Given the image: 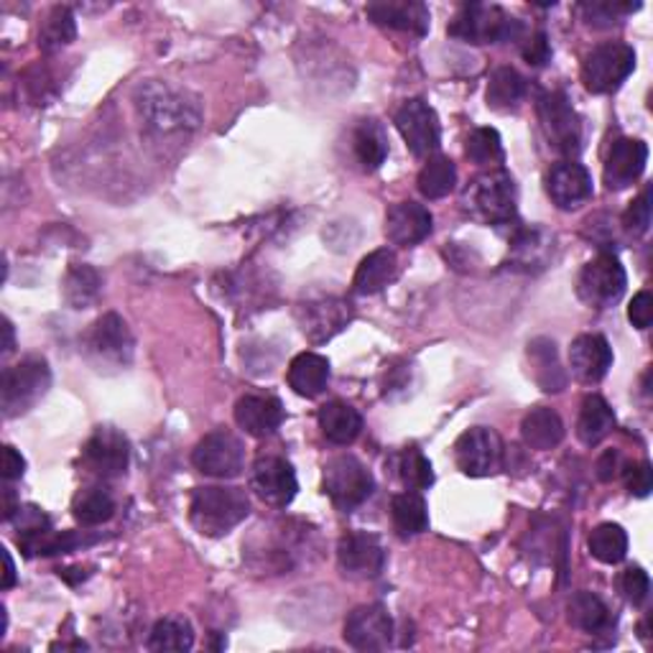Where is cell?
<instances>
[{
  "label": "cell",
  "mask_w": 653,
  "mask_h": 653,
  "mask_svg": "<svg viewBox=\"0 0 653 653\" xmlns=\"http://www.w3.org/2000/svg\"><path fill=\"white\" fill-rule=\"evenodd\" d=\"M250 513V501L240 488L207 485L194 490L190 501V521L202 536L217 538L231 534Z\"/></svg>",
  "instance_id": "1"
},
{
  "label": "cell",
  "mask_w": 653,
  "mask_h": 653,
  "mask_svg": "<svg viewBox=\"0 0 653 653\" xmlns=\"http://www.w3.org/2000/svg\"><path fill=\"white\" fill-rule=\"evenodd\" d=\"M138 108L146 126L157 133H179V130L200 126V105L190 100L186 93L161 85V82H149L138 89Z\"/></svg>",
  "instance_id": "2"
},
{
  "label": "cell",
  "mask_w": 653,
  "mask_h": 653,
  "mask_svg": "<svg viewBox=\"0 0 653 653\" xmlns=\"http://www.w3.org/2000/svg\"><path fill=\"white\" fill-rule=\"evenodd\" d=\"M447 31L449 36L468 44H503V41H518L524 34V23L505 13L501 6L468 3L457 11Z\"/></svg>",
  "instance_id": "3"
},
{
  "label": "cell",
  "mask_w": 653,
  "mask_h": 653,
  "mask_svg": "<svg viewBox=\"0 0 653 653\" xmlns=\"http://www.w3.org/2000/svg\"><path fill=\"white\" fill-rule=\"evenodd\" d=\"M49 386H52V371L44 357H26L19 365L6 367L0 381V408L6 419H15L34 408L46 396Z\"/></svg>",
  "instance_id": "4"
},
{
  "label": "cell",
  "mask_w": 653,
  "mask_h": 653,
  "mask_svg": "<svg viewBox=\"0 0 653 653\" xmlns=\"http://www.w3.org/2000/svg\"><path fill=\"white\" fill-rule=\"evenodd\" d=\"M82 347H85L87 361L97 371H122L133 361L136 342L128 330V322L120 314L108 312L89 326Z\"/></svg>",
  "instance_id": "5"
},
{
  "label": "cell",
  "mask_w": 653,
  "mask_h": 653,
  "mask_svg": "<svg viewBox=\"0 0 653 653\" xmlns=\"http://www.w3.org/2000/svg\"><path fill=\"white\" fill-rule=\"evenodd\" d=\"M516 182L505 169L478 176L468 190V207L488 225H511L516 220Z\"/></svg>",
  "instance_id": "6"
},
{
  "label": "cell",
  "mask_w": 653,
  "mask_h": 653,
  "mask_svg": "<svg viewBox=\"0 0 653 653\" xmlns=\"http://www.w3.org/2000/svg\"><path fill=\"white\" fill-rule=\"evenodd\" d=\"M324 493L340 511H353L373 495V472L353 454H338L324 464Z\"/></svg>",
  "instance_id": "7"
},
{
  "label": "cell",
  "mask_w": 653,
  "mask_h": 653,
  "mask_svg": "<svg viewBox=\"0 0 653 653\" xmlns=\"http://www.w3.org/2000/svg\"><path fill=\"white\" fill-rule=\"evenodd\" d=\"M635 69L633 46L608 41L595 46L582 62V82L592 95H608L623 85Z\"/></svg>",
  "instance_id": "8"
},
{
  "label": "cell",
  "mask_w": 653,
  "mask_h": 653,
  "mask_svg": "<svg viewBox=\"0 0 653 653\" xmlns=\"http://www.w3.org/2000/svg\"><path fill=\"white\" fill-rule=\"evenodd\" d=\"M546 141L557 153L577 157L582 149V122L565 93H544L536 103Z\"/></svg>",
  "instance_id": "9"
},
{
  "label": "cell",
  "mask_w": 653,
  "mask_h": 653,
  "mask_svg": "<svg viewBox=\"0 0 653 653\" xmlns=\"http://www.w3.org/2000/svg\"><path fill=\"white\" fill-rule=\"evenodd\" d=\"M628 286L625 268L612 253H600L577 276V297L595 309L612 307Z\"/></svg>",
  "instance_id": "10"
},
{
  "label": "cell",
  "mask_w": 653,
  "mask_h": 653,
  "mask_svg": "<svg viewBox=\"0 0 653 653\" xmlns=\"http://www.w3.org/2000/svg\"><path fill=\"white\" fill-rule=\"evenodd\" d=\"M394 122L398 133L404 136L408 151H411L416 159H427L439 149L442 126H439L435 108H431L427 100H421V97L406 100L402 108H398Z\"/></svg>",
  "instance_id": "11"
},
{
  "label": "cell",
  "mask_w": 653,
  "mask_h": 653,
  "mask_svg": "<svg viewBox=\"0 0 653 653\" xmlns=\"http://www.w3.org/2000/svg\"><path fill=\"white\" fill-rule=\"evenodd\" d=\"M194 468L210 478H238L245 464V447L231 431H210L192 452Z\"/></svg>",
  "instance_id": "12"
},
{
  "label": "cell",
  "mask_w": 653,
  "mask_h": 653,
  "mask_svg": "<svg viewBox=\"0 0 653 653\" xmlns=\"http://www.w3.org/2000/svg\"><path fill=\"white\" fill-rule=\"evenodd\" d=\"M454 460L468 478H488L501 470L503 445L501 437L488 427H472L457 439Z\"/></svg>",
  "instance_id": "13"
},
{
  "label": "cell",
  "mask_w": 653,
  "mask_h": 653,
  "mask_svg": "<svg viewBox=\"0 0 653 653\" xmlns=\"http://www.w3.org/2000/svg\"><path fill=\"white\" fill-rule=\"evenodd\" d=\"M130 462V445L116 427H97L85 445V464L103 480L122 478Z\"/></svg>",
  "instance_id": "14"
},
{
  "label": "cell",
  "mask_w": 653,
  "mask_h": 653,
  "mask_svg": "<svg viewBox=\"0 0 653 653\" xmlns=\"http://www.w3.org/2000/svg\"><path fill=\"white\" fill-rule=\"evenodd\" d=\"M394 639V620L383 606H361L345 620V641L355 651H386Z\"/></svg>",
  "instance_id": "15"
},
{
  "label": "cell",
  "mask_w": 653,
  "mask_h": 653,
  "mask_svg": "<svg viewBox=\"0 0 653 653\" xmlns=\"http://www.w3.org/2000/svg\"><path fill=\"white\" fill-rule=\"evenodd\" d=\"M250 483H253V490H256L268 505H276V509L289 505L293 497H297V490H299L297 472H293V468L283 460V457H276V454L258 457L256 464H253Z\"/></svg>",
  "instance_id": "16"
},
{
  "label": "cell",
  "mask_w": 653,
  "mask_h": 653,
  "mask_svg": "<svg viewBox=\"0 0 653 653\" xmlns=\"http://www.w3.org/2000/svg\"><path fill=\"white\" fill-rule=\"evenodd\" d=\"M338 561L340 569L347 577L371 579L378 577L386 565V549H383L381 538L365 531H353V534L342 536L338 546Z\"/></svg>",
  "instance_id": "17"
},
{
  "label": "cell",
  "mask_w": 653,
  "mask_h": 653,
  "mask_svg": "<svg viewBox=\"0 0 653 653\" xmlns=\"http://www.w3.org/2000/svg\"><path fill=\"white\" fill-rule=\"evenodd\" d=\"M592 174L577 161L554 163L546 174V194L559 210L582 207L592 197Z\"/></svg>",
  "instance_id": "18"
},
{
  "label": "cell",
  "mask_w": 653,
  "mask_h": 653,
  "mask_svg": "<svg viewBox=\"0 0 653 653\" xmlns=\"http://www.w3.org/2000/svg\"><path fill=\"white\" fill-rule=\"evenodd\" d=\"M299 322L301 332H304L309 340L326 342L353 322V307H350V301L334 297L309 301V304L299 309Z\"/></svg>",
  "instance_id": "19"
},
{
  "label": "cell",
  "mask_w": 653,
  "mask_h": 653,
  "mask_svg": "<svg viewBox=\"0 0 653 653\" xmlns=\"http://www.w3.org/2000/svg\"><path fill=\"white\" fill-rule=\"evenodd\" d=\"M367 19L383 29L404 31V34L424 36L429 31V8L419 0H381L367 6Z\"/></svg>",
  "instance_id": "20"
},
{
  "label": "cell",
  "mask_w": 653,
  "mask_h": 653,
  "mask_svg": "<svg viewBox=\"0 0 653 653\" xmlns=\"http://www.w3.org/2000/svg\"><path fill=\"white\" fill-rule=\"evenodd\" d=\"M649 163V146L639 138H620L612 143L606 159V184L608 190H625L635 179H641Z\"/></svg>",
  "instance_id": "21"
},
{
  "label": "cell",
  "mask_w": 653,
  "mask_h": 653,
  "mask_svg": "<svg viewBox=\"0 0 653 653\" xmlns=\"http://www.w3.org/2000/svg\"><path fill=\"white\" fill-rule=\"evenodd\" d=\"M612 365V347L602 334H579L569 347V367L582 383H600Z\"/></svg>",
  "instance_id": "22"
},
{
  "label": "cell",
  "mask_w": 653,
  "mask_h": 653,
  "mask_svg": "<svg viewBox=\"0 0 653 653\" xmlns=\"http://www.w3.org/2000/svg\"><path fill=\"white\" fill-rule=\"evenodd\" d=\"M283 404L268 394H248L235 404V421L250 437H268L283 424Z\"/></svg>",
  "instance_id": "23"
},
{
  "label": "cell",
  "mask_w": 653,
  "mask_h": 653,
  "mask_svg": "<svg viewBox=\"0 0 653 653\" xmlns=\"http://www.w3.org/2000/svg\"><path fill=\"white\" fill-rule=\"evenodd\" d=\"M431 212L419 202H398L386 212V238L394 245H416L431 235Z\"/></svg>",
  "instance_id": "24"
},
{
  "label": "cell",
  "mask_w": 653,
  "mask_h": 653,
  "mask_svg": "<svg viewBox=\"0 0 653 653\" xmlns=\"http://www.w3.org/2000/svg\"><path fill=\"white\" fill-rule=\"evenodd\" d=\"M398 279V258L390 248H378L361 260L357 266L355 279H353V291L361 293V297H373L386 289Z\"/></svg>",
  "instance_id": "25"
},
{
  "label": "cell",
  "mask_w": 653,
  "mask_h": 653,
  "mask_svg": "<svg viewBox=\"0 0 653 653\" xmlns=\"http://www.w3.org/2000/svg\"><path fill=\"white\" fill-rule=\"evenodd\" d=\"M320 429L326 442L347 447L363 431V416L345 402H330L320 408Z\"/></svg>",
  "instance_id": "26"
},
{
  "label": "cell",
  "mask_w": 653,
  "mask_h": 653,
  "mask_svg": "<svg viewBox=\"0 0 653 653\" xmlns=\"http://www.w3.org/2000/svg\"><path fill=\"white\" fill-rule=\"evenodd\" d=\"M330 383V361L317 353H301L289 365V386L297 396L317 398Z\"/></svg>",
  "instance_id": "27"
},
{
  "label": "cell",
  "mask_w": 653,
  "mask_h": 653,
  "mask_svg": "<svg viewBox=\"0 0 653 653\" xmlns=\"http://www.w3.org/2000/svg\"><path fill=\"white\" fill-rule=\"evenodd\" d=\"M521 435H524V442L528 447L546 452V449L561 445V439H565V421H561V416L554 408L538 406L526 414L524 424H521Z\"/></svg>",
  "instance_id": "28"
},
{
  "label": "cell",
  "mask_w": 653,
  "mask_h": 653,
  "mask_svg": "<svg viewBox=\"0 0 653 653\" xmlns=\"http://www.w3.org/2000/svg\"><path fill=\"white\" fill-rule=\"evenodd\" d=\"M615 427V414L602 396H587L579 408L577 437L587 447H598Z\"/></svg>",
  "instance_id": "29"
},
{
  "label": "cell",
  "mask_w": 653,
  "mask_h": 653,
  "mask_svg": "<svg viewBox=\"0 0 653 653\" xmlns=\"http://www.w3.org/2000/svg\"><path fill=\"white\" fill-rule=\"evenodd\" d=\"M528 361L534 365L536 383L546 394H559V390L567 386V375L561 371L557 345H554L552 340L538 338L534 342H528Z\"/></svg>",
  "instance_id": "30"
},
{
  "label": "cell",
  "mask_w": 653,
  "mask_h": 653,
  "mask_svg": "<svg viewBox=\"0 0 653 653\" xmlns=\"http://www.w3.org/2000/svg\"><path fill=\"white\" fill-rule=\"evenodd\" d=\"M353 151L363 171H375L388 157V138L378 120H361L353 130Z\"/></svg>",
  "instance_id": "31"
},
{
  "label": "cell",
  "mask_w": 653,
  "mask_h": 653,
  "mask_svg": "<svg viewBox=\"0 0 653 653\" xmlns=\"http://www.w3.org/2000/svg\"><path fill=\"white\" fill-rule=\"evenodd\" d=\"M103 293V276L97 268L87 264L69 266L64 276V299L72 309H89L100 299Z\"/></svg>",
  "instance_id": "32"
},
{
  "label": "cell",
  "mask_w": 653,
  "mask_h": 653,
  "mask_svg": "<svg viewBox=\"0 0 653 653\" xmlns=\"http://www.w3.org/2000/svg\"><path fill=\"white\" fill-rule=\"evenodd\" d=\"M390 518H394V526L402 536H419L429 528L427 501L416 490L398 493L390 501Z\"/></svg>",
  "instance_id": "33"
},
{
  "label": "cell",
  "mask_w": 653,
  "mask_h": 653,
  "mask_svg": "<svg viewBox=\"0 0 653 653\" xmlns=\"http://www.w3.org/2000/svg\"><path fill=\"white\" fill-rule=\"evenodd\" d=\"M526 95V79L513 67H497L488 79V105L497 113L516 110Z\"/></svg>",
  "instance_id": "34"
},
{
  "label": "cell",
  "mask_w": 653,
  "mask_h": 653,
  "mask_svg": "<svg viewBox=\"0 0 653 653\" xmlns=\"http://www.w3.org/2000/svg\"><path fill=\"white\" fill-rule=\"evenodd\" d=\"M567 618L571 625L585 633H600L610 625V610L606 602H602L598 595L585 592V590L571 595L567 606Z\"/></svg>",
  "instance_id": "35"
},
{
  "label": "cell",
  "mask_w": 653,
  "mask_h": 653,
  "mask_svg": "<svg viewBox=\"0 0 653 653\" xmlns=\"http://www.w3.org/2000/svg\"><path fill=\"white\" fill-rule=\"evenodd\" d=\"M116 513V501L105 488H85L75 495L72 503V516L82 526H103L108 524Z\"/></svg>",
  "instance_id": "36"
},
{
  "label": "cell",
  "mask_w": 653,
  "mask_h": 653,
  "mask_svg": "<svg viewBox=\"0 0 653 653\" xmlns=\"http://www.w3.org/2000/svg\"><path fill=\"white\" fill-rule=\"evenodd\" d=\"M416 184H419V192L427 200H442L454 190L457 167L447 157H429V161L419 171Z\"/></svg>",
  "instance_id": "37"
},
{
  "label": "cell",
  "mask_w": 653,
  "mask_h": 653,
  "mask_svg": "<svg viewBox=\"0 0 653 653\" xmlns=\"http://www.w3.org/2000/svg\"><path fill=\"white\" fill-rule=\"evenodd\" d=\"M79 544H85V536H77L75 531H54L46 528L36 536L21 538L19 546L26 557H56V554L75 552Z\"/></svg>",
  "instance_id": "38"
},
{
  "label": "cell",
  "mask_w": 653,
  "mask_h": 653,
  "mask_svg": "<svg viewBox=\"0 0 653 653\" xmlns=\"http://www.w3.org/2000/svg\"><path fill=\"white\" fill-rule=\"evenodd\" d=\"M75 36H77L75 13H72L69 8L56 6V8H52V13L46 15V21L41 23L39 46L44 49V52L52 54V52H56V49L72 44Z\"/></svg>",
  "instance_id": "39"
},
{
  "label": "cell",
  "mask_w": 653,
  "mask_h": 653,
  "mask_svg": "<svg viewBox=\"0 0 653 653\" xmlns=\"http://www.w3.org/2000/svg\"><path fill=\"white\" fill-rule=\"evenodd\" d=\"M194 646V631L186 618L171 615L153 625L149 649L151 651H190Z\"/></svg>",
  "instance_id": "40"
},
{
  "label": "cell",
  "mask_w": 653,
  "mask_h": 653,
  "mask_svg": "<svg viewBox=\"0 0 653 653\" xmlns=\"http://www.w3.org/2000/svg\"><path fill=\"white\" fill-rule=\"evenodd\" d=\"M590 554L602 565H618L628 554V534L618 524H602L590 534Z\"/></svg>",
  "instance_id": "41"
},
{
  "label": "cell",
  "mask_w": 653,
  "mask_h": 653,
  "mask_svg": "<svg viewBox=\"0 0 653 653\" xmlns=\"http://www.w3.org/2000/svg\"><path fill=\"white\" fill-rule=\"evenodd\" d=\"M398 475H402L404 485L408 490H427L435 483V470H431V462L424 457L421 449L408 447L398 457Z\"/></svg>",
  "instance_id": "42"
},
{
  "label": "cell",
  "mask_w": 653,
  "mask_h": 653,
  "mask_svg": "<svg viewBox=\"0 0 653 653\" xmlns=\"http://www.w3.org/2000/svg\"><path fill=\"white\" fill-rule=\"evenodd\" d=\"M470 161L480 163V167H490V163L503 159V141L501 133L495 128H475L468 136V146H464Z\"/></svg>",
  "instance_id": "43"
},
{
  "label": "cell",
  "mask_w": 653,
  "mask_h": 653,
  "mask_svg": "<svg viewBox=\"0 0 653 653\" xmlns=\"http://www.w3.org/2000/svg\"><path fill=\"white\" fill-rule=\"evenodd\" d=\"M11 524L15 526V531H19V542L21 538L36 536L41 531L52 528V521H49V516L39 509V505H19L11 516Z\"/></svg>",
  "instance_id": "44"
},
{
  "label": "cell",
  "mask_w": 653,
  "mask_h": 653,
  "mask_svg": "<svg viewBox=\"0 0 653 653\" xmlns=\"http://www.w3.org/2000/svg\"><path fill=\"white\" fill-rule=\"evenodd\" d=\"M620 592L625 595V600L631 602V606H643L651 592L649 571L641 567H628L623 575H620Z\"/></svg>",
  "instance_id": "45"
},
{
  "label": "cell",
  "mask_w": 653,
  "mask_h": 653,
  "mask_svg": "<svg viewBox=\"0 0 653 653\" xmlns=\"http://www.w3.org/2000/svg\"><path fill=\"white\" fill-rule=\"evenodd\" d=\"M623 225H625L628 233L635 235V238H641V235L649 233V227H651V192L649 190L643 192L641 197L631 204V207H628Z\"/></svg>",
  "instance_id": "46"
},
{
  "label": "cell",
  "mask_w": 653,
  "mask_h": 653,
  "mask_svg": "<svg viewBox=\"0 0 653 653\" xmlns=\"http://www.w3.org/2000/svg\"><path fill=\"white\" fill-rule=\"evenodd\" d=\"M639 8L641 3H592V6H585V13L590 26H612L618 15L633 13L639 11Z\"/></svg>",
  "instance_id": "47"
},
{
  "label": "cell",
  "mask_w": 653,
  "mask_h": 653,
  "mask_svg": "<svg viewBox=\"0 0 653 653\" xmlns=\"http://www.w3.org/2000/svg\"><path fill=\"white\" fill-rule=\"evenodd\" d=\"M521 54H524V60L531 64V67H544V64L552 60L549 36H546L544 31H536V34H531L526 39L524 49H521Z\"/></svg>",
  "instance_id": "48"
},
{
  "label": "cell",
  "mask_w": 653,
  "mask_h": 653,
  "mask_svg": "<svg viewBox=\"0 0 653 653\" xmlns=\"http://www.w3.org/2000/svg\"><path fill=\"white\" fill-rule=\"evenodd\" d=\"M625 488L631 490L635 497H646L653 488V470L649 462H639L625 468Z\"/></svg>",
  "instance_id": "49"
},
{
  "label": "cell",
  "mask_w": 653,
  "mask_h": 653,
  "mask_svg": "<svg viewBox=\"0 0 653 653\" xmlns=\"http://www.w3.org/2000/svg\"><path fill=\"white\" fill-rule=\"evenodd\" d=\"M628 320L639 330H649L653 322V297L651 291H639L628 307Z\"/></svg>",
  "instance_id": "50"
},
{
  "label": "cell",
  "mask_w": 653,
  "mask_h": 653,
  "mask_svg": "<svg viewBox=\"0 0 653 653\" xmlns=\"http://www.w3.org/2000/svg\"><path fill=\"white\" fill-rule=\"evenodd\" d=\"M23 472H26V460H23L21 452L15 447H3V480L6 483H13V480H21Z\"/></svg>",
  "instance_id": "51"
},
{
  "label": "cell",
  "mask_w": 653,
  "mask_h": 653,
  "mask_svg": "<svg viewBox=\"0 0 653 653\" xmlns=\"http://www.w3.org/2000/svg\"><path fill=\"white\" fill-rule=\"evenodd\" d=\"M618 464H620L618 452H606V454L600 457V462H598V478L602 480V483H608V480L615 478Z\"/></svg>",
  "instance_id": "52"
},
{
  "label": "cell",
  "mask_w": 653,
  "mask_h": 653,
  "mask_svg": "<svg viewBox=\"0 0 653 653\" xmlns=\"http://www.w3.org/2000/svg\"><path fill=\"white\" fill-rule=\"evenodd\" d=\"M3 561H6V571H3V590H8V587L15 585V567H13V559L11 554H8L3 549Z\"/></svg>",
  "instance_id": "53"
},
{
  "label": "cell",
  "mask_w": 653,
  "mask_h": 653,
  "mask_svg": "<svg viewBox=\"0 0 653 653\" xmlns=\"http://www.w3.org/2000/svg\"><path fill=\"white\" fill-rule=\"evenodd\" d=\"M3 332H6V342H3V355H8V353H13V324L8 322V320H3Z\"/></svg>",
  "instance_id": "54"
}]
</instances>
